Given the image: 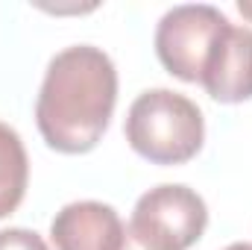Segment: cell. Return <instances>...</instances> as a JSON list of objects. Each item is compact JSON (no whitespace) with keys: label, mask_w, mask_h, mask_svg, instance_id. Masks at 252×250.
I'll return each mask as SVG.
<instances>
[{"label":"cell","mask_w":252,"mask_h":250,"mask_svg":"<svg viewBox=\"0 0 252 250\" xmlns=\"http://www.w3.org/2000/svg\"><path fill=\"white\" fill-rule=\"evenodd\" d=\"M226 250H252V245H247V242H238V245H229Z\"/></svg>","instance_id":"10"},{"label":"cell","mask_w":252,"mask_h":250,"mask_svg":"<svg viewBox=\"0 0 252 250\" xmlns=\"http://www.w3.org/2000/svg\"><path fill=\"white\" fill-rule=\"evenodd\" d=\"M226 27H229V18L214 6H205V3L173 6L158 21L156 53L173 77L185 83H202L211 50L220 42Z\"/></svg>","instance_id":"4"},{"label":"cell","mask_w":252,"mask_h":250,"mask_svg":"<svg viewBox=\"0 0 252 250\" xmlns=\"http://www.w3.org/2000/svg\"><path fill=\"white\" fill-rule=\"evenodd\" d=\"M56 250H118L124 239L121 215L97 200L67 203L50 224Z\"/></svg>","instance_id":"6"},{"label":"cell","mask_w":252,"mask_h":250,"mask_svg":"<svg viewBox=\"0 0 252 250\" xmlns=\"http://www.w3.org/2000/svg\"><path fill=\"white\" fill-rule=\"evenodd\" d=\"M205 91L220 103H244L252 97V30L229 24L211 50L202 74Z\"/></svg>","instance_id":"5"},{"label":"cell","mask_w":252,"mask_h":250,"mask_svg":"<svg viewBox=\"0 0 252 250\" xmlns=\"http://www.w3.org/2000/svg\"><path fill=\"white\" fill-rule=\"evenodd\" d=\"M27 180H30V162L21 135L9 124L0 121V218L12 215L24 194H27Z\"/></svg>","instance_id":"7"},{"label":"cell","mask_w":252,"mask_h":250,"mask_svg":"<svg viewBox=\"0 0 252 250\" xmlns=\"http://www.w3.org/2000/svg\"><path fill=\"white\" fill-rule=\"evenodd\" d=\"M118 103L115 62L91 44H76L47 65L35 121L59 153H88L103 138Z\"/></svg>","instance_id":"1"},{"label":"cell","mask_w":252,"mask_h":250,"mask_svg":"<svg viewBox=\"0 0 252 250\" xmlns=\"http://www.w3.org/2000/svg\"><path fill=\"white\" fill-rule=\"evenodd\" d=\"M0 250H50L44 245V239L32 230L24 227H9L0 230Z\"/></svg>","instance_id":"8"},{"label":"cell","mask_w":252,"mask_h":250,"mask_svg":"<svg viewBox=\"0 0 252 250\" xmlns=\"http://www.w3.org/2000/svg\"><path fill=\"white\" fill-rule=\"evenodd\" d=\"M238 9H241V15L252 18V3H238Z\"/></svg>","instance_id":"9"},{"label":"cell","mask_w":252,"mask_h":250,"mask_svg":"<svg viewBox=\"0 0 252 250\" xmlns=\"http://www.w3.org/2000/svg\"><path fill=\"white\" fill-rule=\"evenodd\" d=\"M208 224L205 200L188 186H156L135 203L118 250H188Z\"/></svg>","instance_id":"3"},{"label":"cell","mask_w":252,"mask_h":250,"mask_svg":"<svg viewBox=\"0 0 252 250\" xmlns=\"http://www.w3.org/2000/svg\"><path fill=\"white\" fill-rule=\"evenodd\" d=\"M205 138L199 106L170 88L144 91L126 115L129 147L153 165H185Z\"/></svg>","instance_id":"2"}]
</instances>
